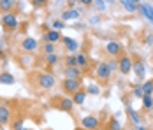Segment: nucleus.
<instances>
[{"instance_id":"obj_2","label":"nucleus","mask_w":153,"mask_h":130,"mask_svg":"<svg viewBox=\"0 0 153 130\" xmlns=\"http://www.w3.org/2000/svg\"><path fill=\"white\" fill-rule=\"evenodd\" d=\"M37 85L41 88H44V90H49V88L55 86V83H56V79H55V76L49 72H39L37 76Z\"/></svg>"},{"instance_id":"obj_18","label":"nucleus","mask_w":153,"mask_h":130,"mask_svg":"<svg viewBox=\"0 0 153 130\" xmlns=\"http://www.w3.org/2000/svg\"><path fill=\"white\" fill-rule=\"evenodd\" d=\"M139 9H141V13L153 23V7L152 5H148V4H139Z\"/></svg>"},{"instance_id":"obj_32","label":"nucleus","mask_w":153,"mask_h":130,"mask_svg":"<svg viewBox=\"0 0 153 130\" xmlns=\"http://www.w3.org/2000/svg\"><path fill=\"white\" fill-rule=\"evenodd\" d=\"M65 27V23L63 21H53V30H56V32H60L62 28Z\"/></svg>"},{"instance_id":"obj_38","label":"nucleus","mask_w":153,"mask_h":130,"mask_svg":"<svg viewBox=\"0 0 153 130\" xmlns=\"http://www.w3.org/2000/svg\"><path fill=\"white\" fill-rule=\"evenodd\" d=\"M2 58H4V49L0 48V60H2Z\"/></svg>"},{"instance_id":"obj_28","label":"nucleus","mask_w":153,"mask_h":130,"mask_svg":"<svg viewBox=\"0 0 153 130\" xmlns=\"http://www.w3.org/2000/svg\"><path fill=\"white\" fill-rule=\"evenodd\" d=\"M42 49H44V53H46V56H48V55H53V53H55V44H51V42H46V44H44V48H42Z\"/></svg>"},{"instance_id":"obj_3","label":"nucleus","mask_w":153,"mask_h":130,"mask_svg":"<svg viewBox=\"0 0 153 130\" xmlns=\"http://www.w3.org/2000/svg\"><path fill=\"white\" fill-rule=\"evenodd\" d=\"M62 86H63V91H67L69 95H74L76 91L81 90V79H63Z\"/></svg>"},{"instance_id":"obj_21","label":"nucleus","mask_w":153,"mask_h":130,"mask_svg":"<svg viewBox=\"0 0 153 130\" xmlns=\"http://www.w3.org/2000/svg\"><path fill=\"white\" fill-rule=\"evenodd\" d=\"M62 18H63V21H67V19H77L79 13H77L76 9H67V11H63Z\"/></svg>"},{"instance_id":"obj_6","label":"nucleus","mask_w":153,"mask_h":130,"mask_svg":"<svg viewBox=\"0 0 153 130\" xmlns=\"http://www.w3.org/2000/svg\"><path fill=\"white\" fill-rule=\"evenodd\" d=\"M122 44L116 42V41H109V42L106 44V53L109 55V56H122Z\"/></svg>"},{"instance_id":"obj_31","label":"nucleus","mask_w":153,"mask_h":130,"mask_svg":"<svg viewBox=\"0 0 153 130\" xmlns=\"http://www.w3.org/2000/svg\"><path fill=\"white\" fill-rule=\"evenodd\" d=\"M134 95L139 97V99H143V97H144V93H143V85H139V86L134 88Z\"/></svg>"},{"instance_id":"obj_41","label":"nucleus","mask_w":153,"mask_h":130,"mask_svg":"<svg viewBox=\"0 0 153 130\" xmlns=\"http://www.w3.org/2000/svg\"><path fill=\"white\" fill-rule=\"evenodd\" d=\"M95 130H102V129H95Z\"/></svg>"},{"instance_id":"obj_33","label":"nucleus","mask_w":153,"mask_h":130,"mask_svg":"<svg viewBox=\"0 0 153 130\" xmlns=\"http://www.w3.org/2000/svg\"><path fill=\"white\" fill-rule=\"evenodd\" d=\"M93 4L97 5L99 11H104V9H106V2H102V0H97V2H93Z\"/></svg>"},{"instance_id":"obj_11","label":"nucleus","mask_w":153,"mask_h":130,"mask_svg":"<svg viewBox=\"0 0 153 130\" xmlns=\"http://www.w3.org/2000/svg\"><path fill=\"white\" fill-rule=\"evenodd\" d=\"M44 41H46V42H51V44H56L58 41H62V33L51 28L44 33Z\"/></svg>"},{"instance_id":"obj_40","label":"nucleus","mask_w":153,"mask_h":130,"mask_svg":"<svg viewBox=\"0 0 153 130\" xmlns=\"http://www.w3.org/2000/svg\"><path fill=\"white\" fill-rule=\"evenodd\" d=\"M21 130H30V129H25V127H23V129H21Z\"/></svg>"},{"instance_id":"obj_36","label":"nucleus","mask_w":153,"mask_h":130,"mask_svg":"<svg viewBox=\"0 0 153 130\" xmlns=\"http://www.w3.org/2000/svg\"><path fill=\"white\" fill-rule=\"evenodd\" d=\"M99 21H100V18H99V16H93V18H92V23H93V25H95V23H99Z\"/></svg>"},{"instance_id":"obj_20","label":"nucleus","mask_w":153,"mask_h":130,"mask_svg":"<svg viewBox=\"0 0 153 130\" xmlns=\"http://www.w3.org/2000/svg\"><path fill=\"white\" fill-rule=\"evenodd\" d=\"M128 116H130V120H132V123H134V125L141 127V121H143V118H141V114H139L137 111H134L132 107H128Z\"/></svg>"},{"instance_id":"obj_5","label":"nucleus","mask_w":153,"mask_h":130,"mask_svg":"<svg viewBox=\"0 0 153 130\" xmlns=\"http://www.w3.org/2000/svg\"><path fill=\"white\" fill-rule=\"evenodd\" d=\"M132 60L130 56H127V55H122V56L118 58V71L123 74V76H127V74L132 71Z\"/></svg>"},{"instance_id":"obj_17","label":"nucleus","mask_w":153,"mask_h":130,"mask_svg":"<svg viewBox=\"0 0 153 130\" xmlns=\"http://www.w3.org/2000/svg\"><path fill=\"white\" fill-rule=\"evenodd\" d=\"M14 83H16V79L11 72H2L0 74V85H14Z\"/></svg>"},{"instance_id":"obj_25","label":"nucleus","mask_w":153,"mask_h":130,"mask_svg":"<svg viewBox=\"0 0 153 130\" xmlns=\"http://www.w3.org/2000/svg\"><path fill=\"white\" fill-rule=\"evenodd\" d=\"M107 130H122V125L116 118H111V121L107 123Z\"/></svg>"},{"instance_id":"obj_35","label":"nucleus","mask_w":153,"mask_h":130,"mask_svg":"<svg viewBox=\"0 0 153 130\" xmlns=\"http://www.w3.org/2000/svg\"><path fill=\"white\" fill-rule=\"evenodd\" d=\"M32 4H33V5H35V7H39V5H42V4H44V2H42V0H33V2H32Z\"/></svg>"},{"instance_id":"obj_13","label":"nucleus","mask_w":153,"mask_h":130,"mask_svg":"<svg viewBox=\"0 0 153 130\" xmlns=\"http://www.w3.org/2000/svg\"><path fill=\"white\" fill-rule=\"evenodd\" d=\"M120 5H122L127 13H136L139 9V2H134V0H122Z\"/></svg>"},{"instance_id":"obj_23","label":"nucleus","mask_w":153,"mask_h":130,"mask_svg":"<svg viewBox=\"0 0 153 130\" xmlns=\"http://www.w3.org/2000/svg\"><path fill=\"white\" fill-rule=\"evenodd\" d=\"M143 93H144V95H150V97H153V79L146 81V83H143Z\"/></svg>"},{"instance_id":"obj_39","label":"nucleus","mask_w":153,"mask_h":130,"mask_svg":"<svg viewBox=\"0 0 153 130\" xmlns=\"http://www.w3.org/2000/svg\"><path fill=\"white\" fill-rule=\"evenodd\" d=\"M137 130H146V129H144V127H137Z\"/></svg>"},{"instance_id":"obj_26","label":"nucleus","mask_w":153,"mask_h":130,"mask_svg":"<svg viewBox=\"0 0 153 130\" xmlns=\"http://www.w3.org/2000/svg\"><path fill=\"white\" fill-rule=\"evenodd\" d=\"M86 93H92V95H99L100 93V86H97V85H88L86 86Z\"/></svg>"},{"instance_id":"obj_37","label":"nucleus","mask_w":153,"mask_h":130,"mask_svg":"<svg viewBox=\"0 0 153 130\" xmlns=\"http://www.w3.org/2000/svg\"><path fill=\"white\" fill-rule=\"evenodd\" d=\"M83 4H85V5H92L93 2H92V0H83Z\"/></svg>"},{"instance_id":"obj_22","label":"nucleus","mask_w":153,"mask_h":130,"mask_svg":"<svg viewBox=\"0 0 153 130\" xmlns=\"http://www.w3.org/2000/svg\"><path fill=\"white\" fill-rule=\"evenodd\" d=\"M76 60H77V67H79V69H81V67H83V69L88 67V56H86L85 53H77Z\"/></svg>"},{"instance_id":"obj_14","label":"nucleus","mask_w":153,"mask_h":130,"mask_svg":"<svg viewBox=\"0 0 153 130\" xmlns=\"http://www.w3.org/2000/svg\"><path fill=\"white\" fill-rule=\"evenodd\" d=\"M86 95H88V93H86V90H83V88H81L79 91H76V93L72 95V100H74L76 105H83L85 100H86Z\"/></svg>"},{"instance_id":"obj_12","label":"nucleus","mask_w":153,"mask_h":130,"mask_svg":"<svg viewBox=\"0 0 153 130\" xmlns=\"http://www.w3.org/2000/svg\"><path fill=\"white\" fill-rule=\"evenodd\" d=\"M65 79H81V69L79 67H65Z\"/></svg>"},{"instance_id":"obj_16","label":"nucleus","mask_w":153,"mask_h":130,"mask_svg":"<svg viewBox=\"0 0 153 130\" xmlns=\"http://www.w3.org/2000/svg\"><path fill=\"white\" fill-rule=\"evenodd\" d=\"M132 71L136 72V76H137L139 79H141V77H144V63H143L141 60L134 62V63H132Z\"/></svg>"},{"instance_id":"obj_34","label":"nucleus","mask_w":153,"mask_h":130,"mask_svg":"<svg viewBox=\"0 0 153 130\" xmlns=\"http://www.w3.org/2000/svg\"><path fill=\"white\" fill-rule=\"evenodd\" d=\"M23 129V120H18L14 123V130H21Z\"/></svg>"},{"instance_id":"obj_30","label":"nucleus","mask_w":153,"mask_h":130,"mask_svg":"<svg viewBox=\"0 0 153 130\" xmlns=\"http://www.w3.org/2000/svg\"><path fill=\"white\" fill-rule=\"evenodd\" d=\"M107 67H109V71L111 72H114L116 69H118V60H109V62H106Z\"/></svg>"},{"instance_id":"obj_24","label":"nucleus","mask_w":153,"mask_h":130,"mask_svg":"<svg viewBox=\"0 0 153 130\" xmlns=\"http://www.w3.org/2000/svg\"><path fill=\"white\" fill-rule=\"evenodd\" d=\"M141 100H143V107H144L146 111L153 109V97H150V95H144Z\"/></svg>"},{"instance_id":"obj_19","label":"nucleus","mask_w":153,"mask_h":130,"mask_svg":"<svg viewBox=\"0 0 153 130\" xmlns=\"http://www.w3.org/2000/svg\"><path fill=\"white\" fill-rule=\"evenodd\" d=\"M62 41H63L65 48H67L69 51H76L77 48H79V44H77L74 39H71V37H62Z\"/></svg>"},{"instance_id":"obj_8","label":"nucleus","mask_w":153,"mask_h":130,"mask_svg":"<svg viewBox=\"0 0 153 130\" xmlns=\"http://www.w3.org/2000/svg\"><path fill=\"white\" fill-rule=\"evenodd\" d=\"M11 121V107L7 104H0V125H7Z\"/></svg>"},{"instance_id":"obj_15","label":"nucleus","mask_w":153,"mask_h":130,"mask_svg":"<svg viewBox=\"0 0 153 130\" xmlns=\"http://www.w3.org/2000/svg\"><path fill=\"white\" fill-rule=\"evenodd\" d=\"M16 5L14 0H0V11L4 13V14H7V13H13V7Z\"/></svg>"},{"instance_id":"obj_27","label":"nucleus","mask_w":153,"mask_h":130,"mask_svg":"<svg viewBox=\"0 0 153 130\" xmlns=\"http://www.w3.org/2000/svg\"><path fill=\"white\" fill-rule=\"evenodd\" d=\"M58 60H60V58H58V55H56V53H53V55H48V56H46L48 65H56V63H58Z\"/></svg>"},{"instance_id":"obj_7","label":"nucleus","mask_w":153,"mask_h":130,"mask_svg":"<svg viewBox=\"0 0 153 130\" xmlns=\"http://www.w3.org/2000/svg\"><path fill=\"white\" fill-rule=\"evenodd\" d=\"M111 71H109V67H107L106 62H102V63H99L97 65V71H95V76L99 77V79H102V81H107L109 77H111Z\"/></svg>"},{"instance_id":"obj_9","label":"nucleus","mask_w":153,"mask_h":130,"mask_svg":"<svg viewBox=\"0 0 153 130\" xmlns=\"http://www.w3.org/2000/svg\"><path fill=\"white\" fill-rule=\"evenodd\" d=\"M37 46H39V42H37V39H33V37H25L23 42H21V48H23L27 53H33V51L37 49Z\"/></svg>"},{"instance_id":"obj_1","label":"nucleus","mask_w":153,"mask_h":130,"mask_svg":"<svg viewBox=\"0 0 153 130\" xmlns=\"http://www.w3.org/2000/svg\"><path fill=\"white\" fill-rule=\"evenodd\" d=\"M0 23H2V27H4L5 32H13V30H16L18 28V25H19L18 16H16L14 13H7V14H4Z\"/></svg>"},{"instance_id":"obj_4","label":"nucleus","mask_w":153,"mask_h":130,"mask_svg":"<svg viewBox=\"0 0 153 130\" xmlns=\"http://www.w3.org/2000/svg\"><path fill=\"white\" fill-rule=\"evenodd\" d=\"M81 129L83 130H95L99 129V125H100V120L97 118V116H85L83 120H81Z\"/></svg>"},{"instance_id":"obj_29","label":"nucleus","mask_w":153,"mask_h":130,"mask_svg":"<svg viewBox=\"0 0 153 130\" xmlns=\"http://www.w3.org/2000/svg\"><path fill=\"white\" fill-rule=\"evenodd\" d=\"M67 67H77V60H76V55H71V56H67Z\"/></svg>"},{"instance_id":"obj_10","label":"nucleus","mask_w":153,"mask_h":130,"mask_svg":"<svg viewBox=\"0 0 153 130\" xmlns=\"http://www.w3.org/2000/svg\"><path fill=\"white\" fill-rule=\"evenodd\" d=\"M74 100H72V97H63L58 100V107H60L62 111H67V113H71L72 109H74Z\"/></svg>"}]
</instances>
